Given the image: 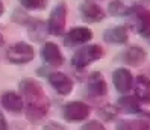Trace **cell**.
Here are the masks:
<instances>
[{
    "instance_id": "7402d4cb",
    "label": "cell",
    "mask_w": 150,
    "mask_h": 130,
    "mask_svg": "<svg viewBox=\"0 0 150 130\" xmlns=\"http://www.w3.org/2000/svg\"><path fill=\"white\" fill-rule=\"evenodd\" d=\"M44 130H65L61 124H56V123H50V124H47L46 127H44Z\"/></svg>"
},
{
    "instance_id": "ba28073f",
    "label": "cell",
    "mask_w": 150,
    "mask_h": 130,
    "mask_svg": "<svg viewBox=\"0 0 150 130\" xmlns=\"http://www.w3.org/2000/svg\"><path fill=\"white\" fill-rule=\"evenodd\" d=\"M81 15L86 23H99L105 18V12L103 9L93 0H85L81 5Z\"/></svg>"
},
{
    "instance_id": "8992f818",
    "label": "cell",
    "mask_w": 150,
    "mask_h": 130,
    "mask_svg": "<svg viewBox=\"0 0 150 130\" xmlns=\"http://www.w3.org/2000/svg\"><path fill=\"white\" fill-rule=\"evenodd\" d=\"M130 17H132V24H134L135 30L139 35L149 37L150 35V11L137 6L135 11L130 14Z\"/></svg>"
},
{
    "instance_id": "cb8c5ba5",
    "label": "cell",
    "mask_w": 150,
    "mask_h": 130,
    "mask_svg": "<svg viewBox=\"0 0 150 130\" xmlns=\"http://www.w3.org/2000/svg\"><path fill=\"white\" fill-rule=\"evenodd\" d=\"M2 14H3V3L0 2V15H2Z\"/></svg>"
},
{
    "instance_id": "d6986e66",
    "label": "cell",
    "mask_w": 150,
    "mask_h": 130,
    "mask_svg": "<svg viewBox=\"0 0 150 130\" xmlns=\"http://www.w3.org/2000/svg\"><path fill=\"white\" fill-rule=\"evenodd\" d=\"M117 130H149V123L143 118L125 119L117 124Z\"/></svg>"
},
{
    "instance_id": "277c9868",
    "label": "cell",
    "mask_w": 150,
    "mask_h": 130,
    "mask_svg": "<svg viewBox=\"0 0 150 130\" xmlns=\"http://www.w3.org/2000/svg\"><path fill=\"white\" fill-rule=\"evenodd\" d=\"M33 47L28 42H15L6 50V58L12 64H28L33 59Z\"/></svg>"
},
{
    "instance_id": "3957f363",
    "label": "cell",
    "mask_w": 150,
    "mask_h": 130,
    "mask_svg": "<svg viewBox=\"0 0 150 130\" xmlns=\"http://www.w3.org/2000/svg\"><path fill=\"white\" fill-rule=\"evenodd\" d=\"M65 17H67V6L65 3H58L53 11L50 12L49 21H47V32L50 35H62L65 30Z\"/></svg>"
},
{
    "instance_id": "e0dca14e",
    "label": "cell",
    "mask_w": 150,
    "mask_h": 130,
    "mask_svg": "<svg viewBox=\"0 0 150 130\" xmlns=\"http://www.w3.org/2000/svg\"><path fill=\"white\" fill-rule=\"evenodd\" d=\"M135 5L132 2H127V0H114V2L109 3L108 6V11L111 15H115V17H126L130 15L132 12L135 11Z\"/></svg>"
},
{
    "instance_id": "30bf717a",
    "label": "cell",
    "mask_w": 150,
    "mask_h": 130,
    "mask_svg": "<svg viewBox=\"0 0 150 130\" xmlns=\"http://www.w3.org/2000/svg\"><path fill=\"white\" fill-rule=\"evenodd\" d=\"M91 39H93V32L88 27H73L64 38V42H65V46L73 47V46L86 44Z\"/></svg>"
},
{
    "instance_id": "7a4b0ae2",
    "label": "cell",
    "mask_w": 150,
    "mask_h": 130,
    "mask_svg": "<svg viewBox=\"0 0 150 130\" xmlns=\"http://www.w3.org/2000/svg\"><path fill=\"white\" fill-rule=\"evenodd\" d=\"M103 56V48L99 44H91V46H83L81 47L71 58V65L74 68H85L90 64L99 60Z\"/></svg>"
},
{
    "instance_id": "603a6c76",
    "label": "cell",
    "mask_w": 150,
    "mask_h": 130,
    "mask_svg": "<svg viewBox=\"0 0 150 130\" xmlns=\"http://www.w3.org/2000/svg\"><path fill=\"white\" fill-rule=\"evenodd\" d=\"M0 130H8V124H6V119L3 117V114L0 112Z\"/></svg>"
},
{
    "instance_id": "ffe728a7",
    "label": "cell",
    "mask_w": 150,
    "mask_h": 130,
    "mask_svg": "<svg viewBox=\"0 0 150 130\" xmlns=\"http://www.w3.org/2000/svg\"><path fill=\"white\" fill-rule=\"evenodd\" d=\"M26 9H41L46 6V0H18Z\"/></svg>"
},
{
    "instance_id": "9a60e30c",
    "label": "cell",
    "mask_w": 150,
    "mask_h": 130,
    "mask_svg": "<svg viewBox=\"0 0 150 130\" xmlns=\"http://www.w3.org/2000/svg\"><path fill=\"white\" fill-rule=\"evenodd\" d=\"M146 51L144 48H141L138 46H132V47H127L125 51L121 53V60L126 62L127 65H132V67H137L139 64H143L146 60Z\"/></svg>"
},
{
    "instance_id": "ac0fdd59",
    "label": "cell",
    "mask_w": 150,
    "mask_h": 130,
    "mask_svg": "<svg viewBox=\"0 0 150 130\" xmlns=\"http://www.w3.org/2000/svg\"><path fill=\"white\" fill-rule=\"evenodd\" d=\"M117 105H118L120 110H123L125 114H138L141 110L139 100L135 95H123L121 98H118Z\"/></svg>"
},
{
    "instance_id": "6da1fadb",
    "label": "cell",
    "mask_w": 150,
    "mask_h": 130,
    "mask_svg": "<svg viewBox=\"0 0 150 130\" xmlns=\"http://www.w3.org/2000/svg\"><path fill=\"white\" fill-rule=\"evenodd\" d=\"M20 91L24 100L28 101L26 106V115L30 121L37 123L38 119L46 117L49 110V98L46 92L42 91L41 85L33 79H23L20 82Z\"/></svg>"
},
{
    "instance_id": "5bb4252c",
    "label": "cell",
    "mask_w": 150,
    "mask_h": 130,
    "mask_svg": "<svg viewBox=\"0 0 150 130\" xmlns=\"http://www.w3.org/2000/svg\"><path fill=\"white\" fill-rule=\"evenodd\" d=\"M86 91H88V95H91V97H100V95L106 94L108 86H106V82H105L103 76L100 73H93L90 76V80H88V85H86Z\"/></svg>"
},
{
    "instance_id": "7c38bea8",
    "label": "cell",
    "mask_w": 150,
    "mask_h": 130,
    "mask_svg": "<svg viewBox=\"0 0 150 130\" xmlns=\"http://www.w3.org/2000/svg\"><path fill=\"white\" fill-rule=\"evenodd\" d=\"M0 103H2V106L6 110L12 112V114H18V112H21L23 108H24L23 97H20V95L14 91L5 92L2 97H0Z\"/></svg>"
},
{
    "instance_id": "52a82bcc",
    "label": "cell",
    "mask_w": 150,
    "mask_h": 130,
    "mask_svg": "<svg viewBox=\"0 0 150 130\" xmlns=\"http://www.w3.org/2000/svg\"><path fill=\"white\" fill-rule=\"evenodd\" d=\"M112 82L120 94H127L134 86V77H132V73L126 68H117L112 73Z\"/></svg>"
},
{
    "instance_id": "8fae6325",
    "label": "cell",
    "mask_w": 150,
    "mask_h": 130,
    "mask_svg": "<svg viewBox=\"0 0 150 130\" xmlns=\"http://www.w3.org/2000/svg\"><path fill=\"white\" fill-rule=\"evenodd\" d=\"M41 56L46 62L52 67H59L64 62L62 53H61L59 47L55 44V42H46L41 48Z\"/></svg>"
},
{
    "instance_id": "44dd1931",
    "label": "cell",
    "mask_w": 150,
    "mask_h": 130,
    "mask_svg": "<svg viewBox=\"0 0 150 130\" xmlns=\"http://www.w3.org/2000/svg\"><path fill=\"white\" fill-rule=\"evenodd\" d=\"M81 130H105L103 124L99 123V121H90V123H86Z\"/></svg>"
},
{
    "instance_id": "9c48e42d",
    "label": "cell",
    "mask_w": 150,
    "mask_h": 130,
    "mask_svg": "<svg viewBox=\"0 0 150 130\" xmlns=\"http://www.w3.org/2000/svg\"><path fill=\"white\" fill-rule=\"evenodd\" d=\"M49 83L52 85V88L61 95H68L73 91V82L64 73L55 71V73L49 74Z\"/></svg>"
},
{
    "instance_id": "d4e9b609",
    "label": "cell",
    "mask_w": 150,
    "mask_h": 130,
    "mask_svg": "<svg viewBox=\"0 0 150 130\" xmlns=\"http://www.w3.org/2000/svg\"><path fill=\"white\" fill-rule=\"evenodd\" d=\"M2 44H3V35L0 33V46H2Z\"/></svg>"
},
{
    "instance_id": "4fadbf2b",
    "label": "cell",
    "mask_w": 150,
    "mask_h": 130,
    "mask_svg": "<svg viewBox=\"0 0 150 130\" xmlns=\"http://www.w3.org/2000/svg\"><path fill=\"white\" fill-rule=\"evenodd\" d=\"M127 29L125 26H117V27H111L103 32V41L108 44H127Z\"/></svg>"
},
{
    "instance_id": "5b68a950",
    "label": "cell",
    "mask_w": 150,
    "mask_h": 130,
    "mask_svg": "<svg viewBox=\"0 0 150 130\" xmlns=\"http://www.w3.org/2000/svg\"><path fill=\"white\" fill-rule=\"evenodd\" d=\"M88 115H90V106L83 101H70L64 108V118L70 123L82 121Z\"/></svg>"
},
{
    "instance_id": "2e32d148",
    "label": "cell",
    "mask_w": 150,
    "mask_h": 130,
    "mask_svg": "<svg viewBox=\"0 0 150 130\" xmlns=\"http://www.w3.org/2000/svg\"><path fill=\"white\" fill-rule=\"evenodd\" d=\"M134 89H135V97L143 101L150 105V80L146 76H138L137 80L134 82Z\"/></svg>"
}]
</instances>
